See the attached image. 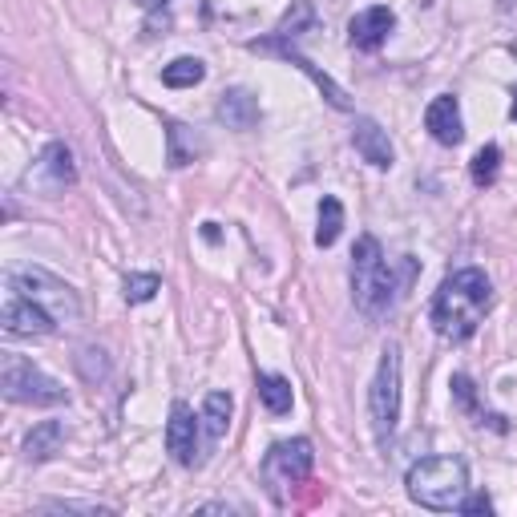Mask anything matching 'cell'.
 <instances>
[{
	"mask_svg": "<svg viewBox=\"0 0 517 517\" xmlns=\"http://www.w3.org/2000/svg\"><path fill=\"white\" fill-rule=\"evenodd\" d=\"M489 307H493L489 275L481 267H465V271H453L441 283V291L433 295V307H429V320H433L437 336H445L453 344H465L481 328Z\"/></svg>",
	"mask_w": 517,
	"mask_h": 517,
	"instance_id": "cell-1",
	"label": "cell"
},
{
	"mask_svg": "<svg viewBox=\"0 0 517 517\" xmlns=\"http://www.w3.org/2000/svg\"><path fill=\"white\" fill-rule=\"evenodd\" d=\"M352 299L368 320H384L400 299L396 271L388 267V259L372 235H360L356 251H352Z\"/></svg>",
	"mask_w": 517,
	"mask_h": 517,
	"instance_id": "cell-2",
	"label": "cell"
},
{
	"mask_svg": "<svg viewBox=\"0 0 517 517\" xmlns=\"http://www.w3.org/2000/svg\"><path fill=\"white\" fill-rule=\"evenodd\" d=\"M404 485L417 505L437 509V513H453V509H461V501L469 493V469L461 457H425L408 469Z\"/></svg>",
	"mask_w": 517,
	"mask_h": 517,
	"instance_id": "cell-3",
	"label": "cell"
},
{
	"mask_svg": "<svg viewBox=\"0 0 517 517\" xmlns=\"http://www.w3.org/2000/svg\"><path fill=\"white\" fill-rule=\"evenodd\" d=\"M0 388H5V400H9V404L53 408V404H65V400H69V392H65L49 372H41L33 360H25V356H17V352L0 356Z\"/></svg>",
	"mask_w": 517,
	"mask_h": 517,
	"instance_id": "cell-4",
	"label": "cell"
},
{
	"mask_svg": "<svg viewBox=\"0 0 517 517\" xmlns=\"http://www.w3.org/2000/svg\"><path fill=\"white\" fill-rule=\"evenodd\" d=\"M368 417H372L376 445L388 449L396 437V421H400V348L396 344L380 352V368L368 388Z\"/></svg>",
	"mask_w": 517,
	"mask_h": 517,
	"instance_id": "cell-5",
	"label": "cell"
},
{
	"mask_svg": "<svg viewBox=\"0 0 517 517\" xmlns=\"http://www.w3.org/2000/svg\"><path fill=\"white\" fill-rule=\"evenodd\" d=\"M9 291L33 299L37 307L57 320V324H73L81 316V303H77V291L69 283H61L57 275L41 271V267H25V271H9Z\"/></svg>",
	"mask_w": 517,
	"mask_h": 517,
	"instance_id": "cell-6",
	"label": "cell"
},
{
	"mask_svg": "<svg viewBox=\"0 0 517 517\" xmlns=\"http://www.w3.org/2000/svg\"><path fill=\"white\" fill-rule=\"evenodd\" d=\"M312 465H316V453H312V441L307 437H291V441L271 445L267 457H263V481H267L271 497L283 501V485L307 481Z\"/></svg>",
	"mask_w": 517,
	"mask_h": 517,
	"instance_id": "cell-7",
	"label": "cell"
},
{
	"mask_svg": "<svg viewBox=\"0 0 517 517\" xmlns=\"http://www.w3.org/2000/svg\"><path fill=\"white\" fill-rule=\"evenodd\" d=\"M247 49H251V53H271V57H279V61L295 65L299 73H307V77L316 81V89H320V93L328 97V106H336V110H352V97H348V93H344V89H340V85H336V81H332V77H328L324 69H316L312 61H307V57H303V53H299L295 45H287V37H279V33H275V37L251 41Z\"/></svg>",
	"mask_w": 517,
	"mask_h": 517,
	"instance_id": "cell-8",
	"label": "cell"
},
{
	"mask_svg": "<svg viewBox=\"0 0 517 517\" xmlns=\"http://www.w3.org/2000/svg\"><path fill=\"white\" fill-rule=\"evenodd\" d=\"M0 328H5L9 336H49V332H57V320L45 312V307H37L33 299L9 291L5 307H0Z\"/></svg>",
	"mask_w": 517,
	"mask_h": 517,
	"instance_id": "cell-9",
	"label": "cell"
},
{
	"mask_svg": "<svg viewBox=\"0 0 517 517\" xmlns=\"http://www.w3.org/2000/svg\"><path fill=\"white\" fill-rule=\"evenodd\" d=\"M25 182H29V186H41L45 194H57V190L73 186V182H77V170H73V154H69V146H65V142L45 146V154H41V158H37V166L25 174Z\"/></svg>",
	"mask_w": 517,
	"mask_h": 517,
	"instance_id": "cell-10",
	"label": "cell"
},
{
	"mask_svg": "<svg viewBox=\"0 0 517 517\" xmlns=\"http://www.w3.org/2000/svg\"><path fill=\"white\" fill-rule=\"evenodd\" d=\"M166 449L178 465H194L198 461V417L186 400L170 404V421H166Z\"/></svg>",
	"mask_w": 517,
	"mask_h": 517,
	"instance_id": "cell-11",
	"label": "cell"
},
{
	"mask_svg": "<svg viewBox=\"0 0 517 517\" xmlns=\"http://www.w3.org/2000/svg\"><path fill=\"white\" fill-rule=\"evenodd\" d=\"M392 29H396L392 9L372 5V9H364V13H356V17H352V25H348V41H352V49H360V53H376V49L388 41V33H392Z\"/></svg>",
	"mask_w": 517,
	"mask_h": 517,
	"instance_id": "cell-12",
	"label": "cell"
},
{
	"mask_svg": "<svg viewBox=\"0 0 517 517\" xmlns=\"http://www.w3.org/2000/svg\"><path fill=\"white\" fill-rule=\"evenodd\" d=\"M425 126L429 134L441 142V146H461L465 138V122H461V106H457V97L453 93H441L429 101V110H425Z\"/></svg>",
	"mask_w": 517,
	"mask_h": 517,
	"instance_id": "cell-13",
	"label": "cell"
},
{
	"mask_svg": "<svg viewBox=\"0 0 517 517\" xmlns=\"http://www.w3.org/2000/svg\"><path fill=\"white\" fill-rule=\"evenodd\" d=\"M352 146H356V154H360L368 166H376V170H392V162H396V150H392V142H388V130H380L372 118H356V126H352Z\"/></svg>",
	"mask_w": 517,
	"mask_h": 517,
	"instance_id": "cell-14",
	"label": "cell"
},
{
	"mask_svg": "<svg viewBox=\"0 0 517 517\" xmlns=\"http://www.w3.org/2000/svg\"><path fill=\"white\" fill-rule=\"evenodd\" d=\"M219 122H227L231 130H251V126L259 122V101H255V93H247V89L223 93V101H219Z\"/></svg>",
	"mask_w": 517,
	"mask_h": 517,
	"instance_id": "cell-15",
	"label": "cell"
},
{
	"mask_svg": "<svg viewBox=\"0 0 517 517\" xmlns=\"http://www.w3.org/2000/svg\"><path fill=\"white\" fill-rule=\"evenodd\" d=\"M61 445H65V425H61V421H41V425H33L29 437H25V457H29L33 465H41V461L57 457Z\"/></svg>",
	"mask_w": 517,
	"mask_h": 517,
	"instance_id": "cell-16",
	"label": "cell"
},
{
	"mask_svg": "<svg viewBox=\"0 0 517 517\" xmlns=\"http://www.w3.org/2000/svg\"><path fill=\"white\" fill-rule=\"evenodd\" d=\"M259 400L267 404V412L271 417H287L291 412V404H295V396H291V380L287 376H275V372H259Z\"/></svg>",
	"mask_w": 517,
	"mask_h": 517,
	"instance_id": "cell-17",
	"label": "cell"
},
{
	"mask_svg": "<svg viewBox=\"0 0 517 517\" xmlns=\"http://www.w3.org/2000/svg\"><path fill=\"white\" fill-rule=\"evenodd\" d=\"M202 429H206V437H211V441L227 437V429H231V396L227 392H211V396H206V404H202Z\"/></svg>",
	"mask_w": 517,
	"mask_h": 517,
	"instance_id": "cell-18",
	"label": "cell"
},
{
	"mask_svg": "<svg viewBox=\"0 0 517 517\" xmlns=\"http://www.w3.org/2000/svg\"><path fill=\"white\" fill-rule=\"evenodd\" d=\"M340 231H344V206H340V198L324 194V198H320V227H316V243H320V247H332V243L340 239Z\"/></svg>",
	"mask_w": 517,
	"mask_h": 517,
	"instance_id": "cell-19",
	"label": "cell"
},
{
	"mask_svg": "<svg viewBox=\"0 0 517 517\" xmlns=\"http://www.w3.org/2000/svg\"><path fill=\"white\" fill-rule=\"evenodd\" d=\"M206 77V65L198 61V57H178V61H170L166 69H162V85H170V89H190V85H198Z\"/></svg>",
	"mask_w": 517,
	"mask_h": 517,
	"instance_id": "cell-20",
	"label": "cell"
},
{
	"mask_svg": "<svg viewBox=\"0 0 517 517\" xmlns=\"http://www.w3.org/2000/svg\"><path fill=\"white\" fill-rule=\"evenodd\" d=\"M497 166H501V150L489 142V146H481L477 154H473V182L477 186H493V178H497Z\"/></svg>",
	"mask_w": 517,
	"mask_h": 517,
	"instance_id": "cell-21",
	"label": "cell"
},
{
	"mask_svg": "<svg viewBox=\"0 0 517 517\" xmlns=\"http://www.w3.org/2000/svg\"><path fill=\"white\" fill-rule=\"evenodd\" d=\"M194 154H198V142H190L186 126L170 122V166H186V162H194Z\"/></svg>",
	"mask_w": 517,
	"mask_h": 517,
	"instance_id": "cell-22",
	"label": "cell"
},
{
	"mask_svg": "<svg viewBox=\"0 0 517 517\" xmlns=\"http://www.w3.org/2000/svg\"><path fill=\"white\" fill-rule=\"evenodd\" d=\"M126 299L130 303H150L158 291H162V279L158 275H126Z\"/></svg>",
	"mask_w": 517,
	"mask_h": 517,
	"instance_id": "cell-23",
	"label": "cell"
},
{
	"mask_svg": "<svg viewBox=\"0 0 517 517\" xmlns=\"http://www.w3.org/2000/svg\"><path fill=\"white\" fill-rule=\"evenodd\" d=\"M312 21H316V17H312V5H307V0H295V17L287 13V17L279 21V29H275V33L291 41V37L299 33V25H312Z\"/></svg>",
	"mask_w": 517,
	"mask_h": 517,
	"instance_id": "cell-24",
	"label": "cell"
},
{
	"mask_svg": "<svg viewBox=\"0 0 517 517\" xmlns=\"http://www.w3.org/2000/svg\"><path fill=\"white\" fill-rule=\"evenodd\" d=\"M453 396L461 400V408H477V396H473V380L465 372L453 376Z\"/></svg>",
	"mask_w": 517,
	"mask_h": 517,
	"instance_id": "cell-25",
	"label": "cell"
},
{
	"mask_svg": "<svg viewBox=\"0 0 517 517\" xmlns=\"http://www.w3.org/2000/svg\"><path fill=\"white\" fill-rule=\"evenodd\" d=\"M461 513H485V517H489V513H493V501H489L485 493H473V497L465 493V501H461Z\"/></svg>",
	"mask_w": 517,
	"mask_h": 517,
	"instance_id": "cell-26",
	"label": "cell"
},
{
	"mask_svg": "<svg viewBox=\"0 0 517 517\" xmlns=\"http://www.w3.org/2000/svg\"><path fill=\"white\" fill-rule=\"evenodd\" d=\"M162 5H170V0H138V9H146V13H154V9H162Z\"/></svg>",
	"mask_w": 517,
	"mask_h": 517,
	"instance_id": "cell-27",
	"label": "cell"
},
{
	"mask_svg": "<svg viewBox=\"0 0 517 517\" xmlns=\"http://www.w3.org/2000/svg\"><path fill=\"white\" fill-rule=\"evenodd\" d=\"M513 122H517V101H513Z\"/></svg>",
	"mask_w": 517,
	"mask_h": 517,
	"instance_id": "cell-28",
	"label": "cell"
}]
</instances>
